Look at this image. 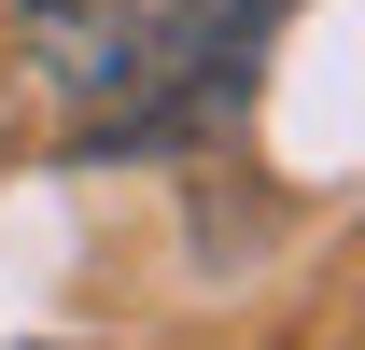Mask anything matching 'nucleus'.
Listing matches in <instances>:
<instances>
[{
    "label": "nucleus",
    "instance_id": "obj_1",
    "mask_svg": "<svg viewBox=\"0 0 365 350\" xmlns=\"http://www.w3.org/2000/svg\"><path fill=\"white\" fill-rule=\"evenodd\" d=\"M281 0H14V56L56 112H85V154H182L253 98Z\"/></svg>",
    "mask_w": 365,
    "mask_h": 350
}]
</instances>
